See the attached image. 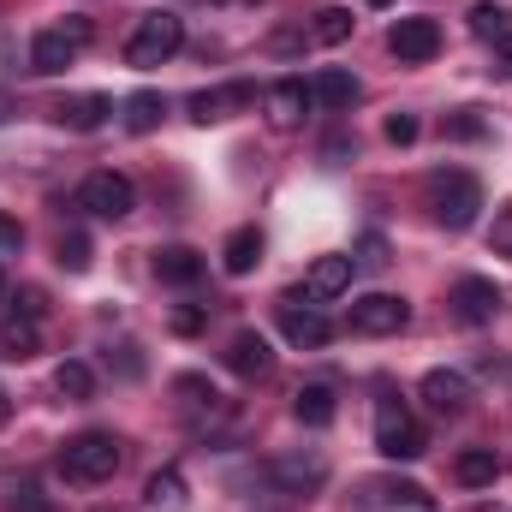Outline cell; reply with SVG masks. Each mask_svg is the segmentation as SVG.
Wrapping results in <instances>:
<instances>
[{
  "label": "cell",
  "instance_id": "cell-1",
  "mask_svg": "<svg viewBox=\"0 0 512 512\" xmlns=\"http://www.w3.org/2000/svg\"><path fill=\"white\" fill-rule=\"evenodd\" d=\"M90 36H96V24H90L84 12H72V18H60V24H48V30H36V42H30V72H36V78L66 72V66L90 48Z\"/></svg>",
  "mask_w": 512,
  "mask_h": 512
},
{
  "label": "cell",
  "instance_id": "cell-2",
  "mask_svg": "<svg viewBox=\"0 0 512 512\" xmlns=\"http://www.w3.org/2000/svg\"><path fill=\"white\" fill-rule=\"evenodd\" d=\"M60 471H66V483H108L114 471H120V441L108 435V429H84V435H72L66 447H60Z\"/></svg>",
  "mask_w": 512,
  "mask_h": 512
},
{
  "label": "cell",
  "instance_id": "cell-3",
  "mask_svg": "<svg viewBox=\"0 0 512 512\" xmlns=\"http://www.w3.org/2000/svg\"><path fill=\"white\" fill-rule=\"evenodd\" d=\"M179 48H185V18L155 6V12L137 18V30H131V42H126V60L137 72H149V66H167Z\"/></svg>",
  "mask_w": 512,
  "mask_h": 512
},
{
  "label": "cell",
  "instance_id": "cell-4",
  "mask_svg": "<svg viewBox=\"0 0 512 512\" xmlns=\"http://www.w3.org/2000/svg\"><path fill=\"white\" fill-rule=\"evenodd\" d=\"M429 203H435V221H441L447 233H465V227L477 221V209H483V185H477L465 167H447V173L429 179Z\"/></svg>",
  "mask_w": 512,
  "mask_h": 512
},
{
  "label": "cell",
  "instance_id": "cell-5",
  "mask_svg": "<svg viewBox=\"0 0 512 512\" xmlns=\"http://www.w3.org/2000/svg\"><path fill=\"white\" fill-rule=\"evenodd\" d=\"M376 453L382 459H423V423L411 417V405L399 393L376 399Z\"/></svg>",
  "mask_w": 512,
  "mask_h": 512
},
{
  "label": "cell",
  "instance_id": "cell-6",
  "mask_svg": "<svg viewBox=\"0 0 512 512\" xmlns=\"http://www.w3.org/2000/svg\"><path fill=\"white\" fill-rule=\"evenodd\" d=\"M131 203H137V191H131L126 173H114V167H96V173L78 185V209H90L96 221H126Z\"/></svg>",
  "mask_w": 512,
  "mask_h": 512
},
{
  "label": "cell",
  "instance_id": "cell-7",
  "mask_svg": "<svg viewBox=\"0 0 512 512\" xmlns=\"http://www.w3.org/2000/svg\"><path fill=\"white\" fill-rule=\"evenodd\" d=\"M274 316H280V334H286L292 346H304V352H316V346L334 340V322H328L316 304H304V292H286V298L274 304Z\"/></svg>",
  "mask_w": 512,
  "mask_h": 512
},
{
  "label": "cell",
  "instance_id": "cell-8",
  "mask_svg": "<svg viewBox=\"0 0 512 512\" xmlns=\"http://www.w3.org/2000/svg\"><path fill=\"white\" fill-rule=\"evenodd\" d=\"M405 322H411V304L393 298V292H364V298H352V334L382 340V334H399Z\"/></svg>",
  "mask_w": 512,
  "mask_h": 512
},
{
  "label": "cell",
  "instance_id": "cell-9",
  "mask_svg": "<svg viewBox=\"0 0 512 512\" xmlns=\"http://www.w3.org/2000/svg\"><path fill=\"white\" fill-rule=\"evenodd\" d=\"M387 54L405 60V66L435 60V54H441V24H435V18H399V24L387 30Z\"/></svg>",
  "mask_w": 512,
  "mask_h": 512
},
{
  "label": "cell",
  "instance_id": "cell-10",
  "mask_svg": "<svg viewBox=\"0 0 512 512\" xmlns=\"http://www.w3.org/2000/svg\"><path fill=\"white\" fill-rule=\"evenodd\" d=\"M453 316H459L465 328H489V322L501 316V286L483 280V274H465V280L453 286Z\"/></svg>",
  "mask_w": 512,
  "mask_h": 512
},
{
  "label": "cell",
  "instance_id": "cell-11",
  "mask_svg": "<svg viewBox=\"0 0 512 512\" xmlns=\"http://www.w3.org/2000/svg\"><path fill=\"white\" fill-rule=\"evenodd\" d=\"M352 274H358V262L340 251L316 256L310 268H304V298L310 304H328V298H340V292H352Z\"/></svg>",
  "mask_w": 512,
  "mask_h": 512
},
{
  "label": "cell",
  "instance_id": "cell-12",
  "mask_svg": "<svg viewBox=\"0 0 512 512\" xmlns=\"http://www.w3.org/2000/svg\"><path fill=\"white\" fill-rule=\"evenodd\" d=\"M268 477H274L286 495H316V489L328 483V459H322V453H292V459H274Z\"/></svg>",
  "mask_w": 512,
  "mask_h": 512
},
{
  "label": "cell",
  "instance_id": "cell-13",
  "mask_svg": "<svg viewBox=\"0 0 512 512\" xmlns=\"http://www.w3.org/2000/svg\"><path fill=\"white\" fill-rule=\"evenodd\" d=\"M251 84H227V90H197L191 102H185V114L197 120V126H215V120H227L233 108H251Z\"/></svg>",
  "mask_w": 512,
  "mask_h": 512
},
{
  "label": "cell",
  "instance_id": "cell-14",
  "mask_svg": "<svg viewBox=\"0 0 512 512\" xmlns=\"http://www.w3.org/2000/svg\"><path fill=\"white\" fill-rule=\"evenodd\" d=\"M262 108H268V126H274V131H292L298 120H304V108H310V84L280 78V84L262 96Z\"/></svg>",
  "mask_w": 512,
  "mask_h": 512
},
{
  "label": "cell",
  "instance_id": "cell-15",
  "mask_svg": "<svg viewBox=\"0 0 512 512\" xmlns=\"http://www.w3.org/2000/svg\"><path fill=\"white\" fill-rule=\"evenodd\" d=\"M227 370H233V376H245V382H256V376H268V370H274V352H268V340H262L256 328H245V334H233V340H227Z\"/></svg>",
  "mask_w": 512,
  "mask_h": 512
},
{
  "label": "cell",
  "instance_id": "cell-16",
  "mask_svg": "<svg viewBox=\"0 0 512 512\" xmlns=\"http://www.w3.org/2000/svg\"><path fill=\"white\" fill-rule=\"evenodd\" d=\"M108 114H114L108 96H60L54 102V126H66V131H96V126H108Z\"/></svg>",
  "mask_w": 512,
  "mask_h": 512
},
{
  "label": "cell",
  "instance_id": "cell-17",
  "mask_svg": "<svg viewBox=\"0 0 512 512\" xmlns=\"http://www.w3.org/2000/svg\"><path fill=\"white\" fill-rule=\"evenodd\" d=\"M358 96H364V84H358L346 66H322V72L310 78V102H322V108H334V114H340V108H352Z\"/></svg>",
  "mask_w": 512,
  "mask_h": 512
},
{
  "label": "cell",
  "instance_id": "cell-18",
  "mask_svg": "<svg viewBox=\"0 0 512 512\" xmlns=\"http://www.w3.org/2000/svg\"><path fill=\"white\" fill-rule=\"evenodd\" d=\"M42 352V328H36V316H18V310H6L0 316V358H36Z\"/></svg>",
  "mask_w": 512,
  "mask_h": 512
},
{
  "label": "cell",
  "instance_id": "cell-19",
  "mask_svg": "<svg viewBox=\"0 0 512 512\" xmlns=\"http://www.w3.org/2000/svg\"><path fill=\"white\" fill-rule=\"evenodd\" d=\"M334 411H340V399H334V387L328 382H310L292 393V417L304 423V429H328L334 423Z\"/></svg>",
  "mask_w": 512,
  "mask_h": 512
},
{
  "label": "cell",
  "instance_id": "cell-20",
  "mask_svg": "<svg viewBox=\"0 0 512 512\" xmlns=\"http://www.w3.org/2000/svg\"><path fill=\"white\" fill-rule=\"evenodd\" d=\"M423 399H429L441 417H453V411H465V399H471V382H465L459 370H429V376H423Z\"/></svg>",
  "mask_w": 512,
  "mask_h": 512
},
{
  "label": "cell",
  "instance_id": "cell-21",
  "mask_svg": "<svg viewBox=\"0 0 512 512\" xmlns=\"http://www.w3.org/2000/svg\"><path fill=\"white\" fill-rule=\"evenodd\" d=\"M203 268H209V262L191 251V245H167V251H155V274H161L167 286H197Z\"/></svg>",
  "mask_w": 512,
  "mask_h": 512
},
{
  "label": "cell",
  "instance_id": "cell-22",
  "mask_svg": "<svg viewBox=\"0 0 512 512\" xmlns=\"http://www.w3.org/2000/svg\"><path fill=\"white\" fill-rule=\"evenodd\" d=\"M173 393H179V405H185V417H191V423H203V417H221V411H227V399L203 382V376H179Z\"/></svg>",
  "mask_w": 512,
  "mask_h": 512
},
{
  "label": "cell",
  "instance_id": "cell-23",
  "mask_svg": "<svg viewBox=\"0 0 512 512\" xmlns=\"http://www.w3.org/2000/svg\"><path fill=\"white\" fill-rule=\"evenodd\" d=\"M471 36L489 42V48H512V12L507 6H495V0L471 6Z\"/></svg>",
  "mask_w": 512,
  "mask_h": 512
},
{
  "label": "cell",
  "instance_id": "cell-24",
  "mask_svg": "<svg viewBox=\"0 0 512 512\" xmlns=\"http://www.w3.org/2000/svg\"><path fill=\"white\" fill-rule=\"evenodd\" d=\"M429 495L417 489V483H405V477H382V483H364V507L382 512V507H423Z\"/></svg>",
  "mask_w": 512,
  "mask_h": 512
},
{
  "label": "cell",
  "instance_id": "cell-25",
  "mask_svg": "<svg viewBox=\"0 0 512 512\" xmlns=\"http://www.w3.org/2000/svg\"><path fill=\"white\" fill-rule=\"evenodd\" d=\"M143 501L155 512H185V477H179V465H161V471L143 483Z\"/></svg>",
  "mask_w": 512,
  "mask_h": 512
},
{
  "label": "cell",
  "instance_id": "cell-26",
  "mask_svg": "<svg viewBox=\"0 0 512 512\" xmlns=\"http://www.w3.org/2000/svg\"><path fill=\"white\" fill-rule=\"evenodd\" d=\"M453 477H459L465 489H489V483L501 477V459H495V447H465V453H459V465H453Z\"/></svg>",
  "mask_w": 512,
  "mask_h": 512
},
{
  "label": "cell",
  "instance_id": "cell-27",
  "mask_svg": "<svg viewBox=\"0 0 512 512\" xmlns=\"http://www.w3.org/2000/svg\"><path fill=\"white\" fill-rule=\"evenodd\" d=\"M161 114H167V102H161L155 90H137V96H126V102H120V120H126L131 137L155 131V126H161Z\"/></svg>",
  "mask_w": 512,
  "mask_h": 512
},
{
  "label": "cell",
  "instance_id": "cell-28",
  "mask_svg": "<svg viewBox=\"0 0 512 512\" xmlns=\"http://www.w3.org/2000/svg\"><path fill=\"white\" fill-rule=\"evenodd\" d=\"M256 262H262V233H256V227H239V233L221 245V268H227V274H251Z\"/></svg>",
  "mask_w": 512,
  "mask_h": 512
},
{
  "label": "cell",
  "instance_id": "cell-29",
  "mask_svg": "<svg viewBox=\"0 0 512 512\" xmlns=\"http://www.w3.org/2000/svg\"><path fill=\"white\" fill-rule=\"evenodd\" d=\"M352 24H358V18H352L346 6H322V12H316V24H310V42H322V48H340V42L352 36Z\"/></svg>",
  "mask_w": 512,
  "mask_h": 512
},
{
  "label": "cell",
  "instance_id": "cell-30",
  "mask_svg": "<svg viewBox=\"0 0 512 512\" xmlns=\"http://www.w3.org/2000/svg\"><path fill=\"white\" fill-rule=\"evenodd\" d=\"M54 387H60V399H72V405H78V399H90V393H96V370H90V364H78V358H66V364L54 370Z\"/></svg>",
  "mask_w": 512,
  "mask_h": 512
},
{
  "label": "cell",
  "instance_id": "cell-31",
  "mask_svg": "<svg viewBox=\"0 0 512 512\" xmlns=\"http://www.w3.org/2000/svg\"><path fill=\"white\" fill-rule=\"evenodd\" d=\"M352 262H358L364 274H382L387 262H393V251H387L382 233H364V239H358V251H352Z\"/></svg>",
  "mask_w": 512,
  "mask_h": 512
},
{
  "label": "cell",
  "instance_id": "cell-32",
  "mask_svg": "<svg viewBox=\"0 0 512 512\" xmlns=\"http://www.w3.org/2000/svg\"><path fill=\"white\" fill-rule=\"evenodd\" d=\"M167 328H173L179 340H191V334H203V328H209V304H179V310L167 316Z\"/></svg>",
  "mask_w": 512,
  "mask_h": 512
},
{
  "label": "cell",
  "instance_id": "cell-33",
  "mask_svg": "<svg viewBox=\"0 0 512 512\" xmlns=\"http://www.w3.org/2000/svg\"><path fill=\"white\" fill-rule=\"evenodd\" d=\"M60 268H72V274L90 268V239H84V233H66V239H60Z\"/></svg>",
  "mask_w": 512,
  "mask_h": 512
},
{
  "label": "cell",
  "instance_id": "cell-34",
  "mask_svg": "<svg viewBox=\"0 0 512 512\" xmlns=\"http://www.w3.org/2000/svg\"><path fill=\"white\" fill-rule=\"evenodd\" d=\"M447 137H489V120H483L477 108H459V114L447 120Z\"/></svg>",
  "mask_w": 512,
  "mask_h": 512
},
{
  "label": "cell",
  "instance_id": "cell-35",
  "mask_svg": "<svg viewBox=\"0 0 512 512\" xmlns=\"http://www.w3.org/2000/svg\"><path fill=\"white\" fill-rule=\"evenodd\" d=\"M12 512H54V501H48L36 483H18V489H12Z\"/></svg>",
  "mask_w": 512,
  "mask_h": 512
},
{
  "label": "cell",
  "instance_id": "cell-36",
  "mask_svg": "<svg viewBox=\"0 0 512 512\" xmlns=\"http://www.w3.org/2000/svg\"><path fill=\"white\" fill-rule=\"evenodd\" d=\"M489 251L512 256V203H507V209H495V227H489Z\"/></svg>",
  "mask_w": 512,
  "mask_h": 512
},
{
  "label": "cell",
  "instance_id": "cell-37",
  "mask_svg": "<svg viewBox=\"0 0 512 512\" xmlns=\"http://www.w3.org/2000/svg\"><path fill=\"white\" fill-rule=\"evenodd\" d=\"M387 143H417V114H387Z\"/></svg>",
  "mask_w": 512,
  "mask_h": 512
},
{
  "label": "cell",
  "instance_id": "cell-38",
  "mask_svg": "<svg viewBox=\"0 0 512 512\" xmlns=\"http://www.w3.org/2000/svg\"><path fill=\"white\" fill-rule=\"evenodd\" d=\"M18 251H24V227L0 215V262H12V256H18Z\"/></svg>",
  "mask_w": 512,
  "mask_h": 512
},
{
  "label": "cell",
  "instance_id": "cell-39",
  "mask_svg": "<svg viewBox=\"0 0 512 512\" xmlns=\"http://www.w3.org/2000/svg\"><path fill=\"white\" fill-rule=\"evenodd\" d=\"M12 310H18V316H36V322H42V292H36V286L12 292Z\"/></svg>",
  "mask_w": 512,
  "mask_h": 512
},
{
  "label": "cell",
  "instance_id": "cell-40",
  "mask_svg": "<svg viewBox=\"0 0 512 512\" xmlns=\"http://www.w3.org/2000/svg\"><path fill=\"white\" fill-rule=\"evenodd\" d=\"M12 423V399H6V387H0V429Z\"/></svg>",
  "mask_w": 512,
  "mask_h": 512
},
{
  "label": "cell",
  "instance_id": "cell-41",
  "mask_svg": "<svg viewBox=\"0 0 512 512\" xmlns=\"http://www.w3.org/2000/svg\"><path fill=\"white\" fill-rule=\"evenodd\" d=\"M507 78H512V48H507Z\"/></svg>",
  "mask_w": 512,
  "mask_h": 512
},
{
  "label": "cell",
  "instance_id": "cell-42",
  "mask_svg": "<svg viewBox=\"0 0 512 512\" xmlns=\"http://www.w3.org/2000/svg\"><path fill=\"white\" fill-rule=\"evenodd\" d=\"M483 512H512V507H483Z\"/></svg>",
  "mask_w": 512,
  "mask_h": 512
},
{
  "label": "cell",
  "instance_id": "cell-43",
  "mask_svg": "<svg viewBox=\"0 0 512 512\" xmlns=\"http://www.w3.org/2000/svg\"><path fill=\"white\" fill-rule=\"evenodd\" d=\"M0 120H6V96H0Z\"/></svg>",
  "mask_w": 512,
  "mask_h": 512
},
{
  "label": "cell",
  "instance_id": "cell-44",
  "mask_svg": "<svg viewBox=\"0 0 512 512\" xmlns=\"http://www.w3.org/2000/svg\"><path fill=\"white\" fill-rule=\"evenodd\" d=\"M370 6H387V0H370Z\"/></svg>",
  "mask_w": 512,
  "mask_h": 512
},
{
  "label": "cell",
  "instance_id": "cell-45",
  "mask_svg": "<svg viewBox=\"0 0 512 512\" xmlns=\"http://www.w3.org/2000/svg\"><path fill=\"white\" fill-rule=\"evenodd\" d=\"M0 292H6V280H0Z\"/></svg>",
  "mask_w": 512,
  "mask_h": 512
}]
</instances>
